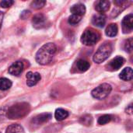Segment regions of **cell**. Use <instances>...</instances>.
Segmentation results:
<instances>
[{
	"label": "cell",
	"instance_id": "1",
	"mask_svg": "<svg viewBox=\"0 0 133 133\" xmlns=\"http://www.w3.org/2000/svg\"><path fill=\"white\" fill-rule=\"evenodd\" d=\"M57 52V47L53 43H47L44 44L36 53V61L42 65H48L53 59Z\"/></svg>",
	"mask_w": 133,
	"mask_h": 133
},
{
	"label": "cell",
	"instance_id": "2",
	"mask_svg": "<svg viewBox=\"0 0 133 133\" xmlns=\"http://www.w3.org/2000/svg\"><path fill=\"white\" fill-rule=\"evenodd\" d=\"M30 111V106L26 102L17 103L9 107L6 111V117L9 119H19L25 117Z\"/></svg>",
	"mask_w": 133,
	"mask_h": 133
},
{
	"label": "cell",
	"instance_id": "3",
	"mask_svg": "<svg viewBox=\"0 0 133 133\" xmlns=\"http://www.w3.org/2000/svg\"><path fill=\"white\" fill-rule=\"evenodd\" d=\"M112 44L111 43H104L102 45L100 46V48L97 49V51L95 52L93 57V60L94 62L97 64H101L106 61L112 52Z\"/></svg>",
	"mask_w": 133,
	"mask_h": 133
},
{
	"label": "cell",
	"instance_id": "4",
	"mask_svg": "<svg viewBox=\"0 0 133 133\" xmlns=\"http://www.w3.org/2000/svg\"><path fill=\"white\" fill-rule=\"evenodd\" d=\"M100 34L93 29L86 30L81 36L80 41L82 44L87 46H92L98 42L100 40Z\"/></svg>",
	"mask_w": 133,
	"mask_h": 133
},
{
	"label": "cell",
	"instance_id": "5",
	"mask_svg": "<svg viewBox=\"0 0 133 133\" xmlns=\"http://www.w3.org/2000/svg\"><path fill=\"white\" fill-rule=\"evenodd\" d=\"M112 90V87L108 83H102L91 91V95L97 100H103L108 97Z\"/></svg>",
	"mask_w": 133,
	"mask_h": 133
},
{
	"label": "cell",
	"instance_id": "6",
	"mask_svg": "<svg viewBox=\"0 0 133 133\" xmlns=\"http://www.w3.org/2000/svg\"><path fill=\"white\" fill-rule=\"evenodd\" d=\"M122 31L124 34H129L132 31L133 16L132 13L124 17L122 22Z\"/></svg>",
	"mask_w": 133,
	"mask_h": 133
},
{
	"label": "cell",
	"instance_id": "7",
	"mask_svg": "<svg viewBox=\"0 0 133 133\" xmlns=\"http://www.w3.org/2000/svg\"><path fill=\"white\" fill-rule=\"evenodd\" d=\"M125 62V59L122 56H117L114 59H112L108 65V69L111 71H117L118 70Z\"/></svg>",
	"mask_w": 133,
	"mask_h": 133
},
{
	"label": "cell",
	"instance_id": "8",
	"mask_svg": "<svg viewBox=\"0 0 133 133\" xmlns=\"http://www.w3.org/2000/svg\"><path fill=\"white\" fill-rule=\"evenodd\" d=\"M24 65L21 61H17L12 63L9 68V73L12 76H19L23 71Z\"/></svg>",
	"mask_w": 133,
	"mask_h": 133
},
{
	"label": "cell",
	"instance_id": "9",
	"mask_svg": "<svg viewBox=\"0 0 133 133\" xmlns=\"http://www.w3.org/2000/svg\"><path fill=\"white\" fill-rule=\"evenodd\" d=\"M26 85L31 87L35 86L41 80V76L38 72H28L26 75Z\"/></svg>",
	"mask_w": 133,
	"mask_h": 133
},
{
	"label": "cell",
	"instance_id": "10",
	"mask_svg": "<svg viewBox=\"0 0 133 133\" xmlns=\"http://www.w3.org/2000/svg\"><path fill=\"white\" fill-rule=\"evenodd\" d=\"M51 118V115L49 113H43L34 117L31 122L33 125H41L42 124L48 122Z\"/></svg>",
	"mask_w": 133,
	"mask_h": 133
},
{
	"label": "cell",
	"instance_id": "11",
	"mask_svg": "<svg viewBox=\"0 0 133 133\" xmlns=\"http://www.w3.org/2000/svg\"><path fill=\"white\" fill-rule=\"evenodd\" d=\"M45 22H46V17L41 13L36 14L32 19L33 26L37 29H40L43 27L45 24Z\"/></svg>",
	"mask_w": 133,
	"mask_h": 133
},
{
	"label": "cell",
	"instance_id": "12",
	"mask_svg": "<svg viewBox=\"0 0 133 133\" xmlns=\"http://www.w3.org/2000/svg\"><path fill=\"white\" fill-rule=\"evenodd\" d=\"M92 23L97 27L99 28L104 27L106 23V16L101 13L94 15L92 18Z\"/></svg>",
	"mask_w": 133,
	"mask_h": 133
},
{
	"label": "cell",
	"instance_id": "13",
	"mask_svg": "<svg viewBox=\"0 0 133 133\" xmlns=\"http://www.w3.org/2000/svg\"><path fill=\"white\" fill-rule=\"evenodd\" d=\"M110 5H111V3L109 1H107V0L98 1L95 5V9L101 14H103L104 12L108 11V9H110Z\"/></svg>",
	"mask_w": 133,
	"mask_h": 133
},
{
	"label": "cell",
	"instance_id": "14",
	"mask_svg": "<svg viewBox=\"0 0 133 133\" xmlns=\"http://www.w3.org/2000/svg\"><path fill=\"white\" fill-rule=\"evenodd\" d=\"M70 11L73 15H78L83 16L86 12V6L82 3H76L74 4L70 8Z\"/></svg>",
	"mask_w": 133,
	"mask_h": 133
},
{
	"label": "cell",
	"instance_id": "15",
	"mask_svg": "<svg viewBox=\"0 0 133 133\" xmlns=\"http://www.w3.org/2000/svg\"><path fill=\"white\" fill-rule=\"evenodd\" d=\"M132 69L131 67H126L121 72L119 78L123 81H130L132 79Z\"/></svg>",
	"mask_w": 133,
	"mask_h": 133
},
{
	"label": "cell",
	"instance_id": "16",
	"mask_svg": "<svg viewBox=\"0 0 133 133\" xmlns=\"http://www.w3.org/2000/svg\"><path fill=\"white\" fill-rule=\"evenodd\" d=\"M90 67V64L89 62L84 60V59H79L76 62V68L79 72H86L87 71Z\"/></svg>",
	"mask_w": 133,
	"mask_h": 133
},
{
	"label": "cell",
	"instance_id": "17",
	"mask_svg": "<svg viewBox=\"0 0 133 133\" xmlns=\"http://www.w3.org/2000/svg\"><path fill=\"white\" fill-rule=\"evenodd\" d=\"M118 26L115 23H111L110 25L108 26V27L106 28L105 30V34L108 37H114L118 34Z\"/></svg>",
	"mask_w": 133,
	"mask_h": 133
},
{
	"label": "cell",
	"instance_id": "18",
	"mask_svg": "<svg viewBox=\"0 0 133 133\" xmlns=\"http://www.w3.org/2000/svg\"><path fill=\"white\" fill-rule=\"evenodd\" d=\"M69 117V112L62 108H58L55 112V118L57 121H63Z\"/></svg>",
	"mask_w": 133,
	"mask_h": 133
},
{
	"label": "cell",
	"instance_id": "19",
	"mask_svg": "<svg viewBox=\"0 0 133 133\" xmlns=\"http://www.w3.org/2000/svg\"><path fill=\"white\" fill-rule=\"evenodd\" d=\"M23 132V129L19 124H12L9 125L5 133H22Z\"/></svg>",
	"mask_w": 133,
	"mask_h": 133
},
{
	"label": "cell",
	"instance_id": "20",
	"mask_svg": "<svg viewBox=\"0 0 133 133\" xmlns=\"http://www.w3.org/2000/svg\"><path fill=\"white\" fill-rule=\"evenodd\" d=\"M12 83L7 78H0V90H7L11 88Z\"/></svg>",
	"mask_w": 133,
	"mask_h": 133
},
{
	"label": "cell",
	"instance_id": "21",
	"mask_svg": "<svg viewBox=\"0 0 133 133\" xmlns=\"http://www.w3.org/2000/svg\"><path fill=\"white\" fill-rule=\"evenodd\" d=\"M82 19V16H78V15H73L72 14V16H70L69 17V19H68V22L70 25H72V26H75L76 24H78Z\"/></svg>",
	"mask_w": 133,
	"mask_h": 133
},
{
	"label": "cell",
	"instance_id": "22",
	"mask_svg": "<svg viewBox=\"0 0 133 133\" xmlns=\"http://www.w3.org/2000/svg\"><path fill=\"white\" fill-rule=\"evenodd\" d=\"M111 119H112V118H111V116L110 115H104L101 116V117L98 118L97 123H98L99 125H106V124H108V122H110L111 121Z\"/></svg>",
	"mask_w": 133,
	"mask_h": 133
},
{
	"label": "cell",
	"instance_id": "23",
	"mask_svg": "<svg viewBox=\"0 0 133 133\" xmlns=\"http://www.w3.org/2000/svg\"><path fill=\"white\" fill-rule=\"evenodd\" d=\"M133 48V40L132 37L127 39L124 44V49L126 52L128 53H131L132 51Z\"/></svg>",
	"mask_w": 133,
	"mask_h": 133
},
{
	"label": "cell",
	"instance_id": "24",
	"mask_svg": "<svg viewBox=\"0 0 133 133\" xmlns=\"http://www.w3.org/2000/svg\"><path fill=\"white\" fill-rule=\"evenodd\" d=\"M46 4V1H42V0H36L32 2L31 3V7L34 8V9H41Z\"/></svg>",
	"mask_w": 133,
	"mask_h": 133
},
{
	"label": "cell",
	"instance_id": "25",
	"mask_svg": "<svg viewBox=\"0 0 133 133\" xmlns=\"http://www.w3.org/2000/svg\"><path fill=\"white\" fill-rule=\"evenodd\" d=\"M80 122L85 125H90L92 123V118L90 115H84L80 118Z\"/></svg>",
	"mask_w": 133,
	"mask_h": 133
},
{
	"label": "cell",
	"instance_id": "26",
	"mask_svg": "<svg viewBox=\"0 0 133 133\" xmlns=\"http://www.w3.org/2000/svg\"><path fill=\"white\" fill-rule=\"evenodd\" d=\"M14 3V1L12 0H4L0 2V6L2 8H9L12 6V5Z\"/></svg>",
	"mask_w": 133,
	"mask_h": 133
},
{
	"label": "cell",
	"instance_id": "27",
	"mask_svg": "<svg viewBox=\"0 0 133 133\" xmlns=\"http://www.w3.org/2000/svg\"><path fill=\"white\" fill-rule=\"evenodd\" d=\"M30 11L25 10V11H23V12H22V14L20 15V17H21V18H23V19H25L26 16H28L30 15Z\"/></svg>",
	"mask_w": 133,
	"mask_h": 133
},
{
	"label": "cell",
	"instance_id": "28",
	"mask_svg": "<svg viewBox=\"0 0 133 133\" xmlns=\"http://www.w3.org/2000/svg\"><path fill=\"white\" fill-rule=\"evenodd\" d=\"M6 116V111H4V109H0V119H3Z\"/></svg>",
	"mask_w": 133,
	"mask_h": 133
},
{
	"label": "cell",
	"instance_id": "29",
	"mask_svg": "<svg viewBox=\"0 0 133 133\" xmlns=\"http://www.w3.org/2000/svg\"><path fill=\"white\" fill-rule=\"evenodd\" d=\"M3 17H4V13L2 11H0V30H1V28H2V26Z\"/></svg>",
	"mask_w": 133,
	"mask_h": 133
},
{
	"label": "cell",
	"instance_id": "30",
	"mask_svg": "<svg viewBox=\"0 0 133 133\" xmlns=\"http://www.w3.org/2000/svg\"><path fill=\"white\" fill-rule=\"evenodd\" d=\"M126 113H128V114H129V115H132V104H130L128 108H127V109H126Z\"/></svg>",
	"mask_w": 133,
	"mask_h": 133
}]
</instances>
